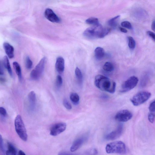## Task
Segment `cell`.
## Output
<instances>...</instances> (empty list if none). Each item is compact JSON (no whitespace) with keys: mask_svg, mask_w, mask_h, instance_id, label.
Here are the masks:
<instances>
[{"mask_svg":"<svg viewBox=\"0 0 155 155\" xmlns=\"http://www.w3.org/2000/svg\"><path fill=\"white\" fill-rule=\"evenodd\" d=\"M66 127V124L64 122L58 123L54 124L50 130V134L52 136H57L64 131Z\"/></svg>","mask_w":155,"mask_h":155,"instance_id":"9","label":"cell"},{"mask_svg":"<svg viewBox=\"0 0 155 155\" xmlns=\"http://www.w3.org/2000/svg\"><path fill=\"white\" fill-rule=\"evenodd\" d=\"M105 150L108 153L124 154L126 152L124 143L120 141H116L107 144L106 146Z\"/></svg>","mask_w":155,"mask_h":155,"instance_id":"2","label":"cell"},{"mask_svg":"<svg viewBox=\"0 0 155 155\" xmlns=\"http://www.w3.org/2000/svg\"><path fill=\"white\" fill-rule=\"evenodd\" d=\"M138 81L137 77L134 76L130 77L122 84L120 92L124 93L131 90L136 86Z\"/></svg>","mask_w":155,"mask_h":155,"instance_id":"7","label":"cell"},{"mask_svg":"<svg viewBox=\"0 0 155 155\" xmlns=\"http://www.w3.org/2000/svg\"><path fill=\"white\" fill-rule=\"evenodd\" d=\"M119 29L123 33H126L127 32V29L122 27H120L119 28Z\"/></svg>","mask_w":155,"mask_h":155,"instance_id":"38","label":"cell"},{"mask_svg":"<svg viewBox=\"0 0 155 155\" xmlns=\"http://www.w3.org/2000/svg\"><path fill=\"white\" fill-rule=\"evenodd\" d=\"M148 119L151 123L154 122L155 118V114L154 113L150 112L148 115Z\"/></svg>","mask_w":155,"mask_h":155,"instance_id":"31","label":"cell"},{"mask_svg":"<svg viewBox=\"0 0 155 155\" xmlns=\"http://www.w3.org/2000/svg\"><path fill=\"white\" fill-rule=\"evenodd\" d=\"M4 73V70L2 65L0 61V75H2Z\"/></svg>","mask_w":155,"mask_h":155,"instance_id":"37","label":"cell"},{"mask_svg":"<svg viewBox=\"0 0 155 155\" xmlns=\"http://www.w3.org/2000/svg\"><path fill=\"white\" fill-rule=\"evenodd\" d=\"M17 153V150L15 146L11 143L8 142L6 155H16Z\"/></svg>","mask_w":155,"mask_h":155,"instance_id":"16","label":"cell"},{"mask_svg":"<svg viewBox=\"0 0 155 155\" xmlns=\"http://www.w3.org/2000/svg\"><path fill=\"white\" fill-rule=\"evenodd\" d=\"M155 101H152L149 107V109L150 112L154 113L155 112Z\"/></svg>","mask_w":155,"mask_h":155,"instance_id":"30","label":"cell"},{"mask_svg":"<svg viewBox=\"0 0 155 155\" xmlns=\"http://www.w3.org/2000/svg\"><path fill=\"white\" fill-rule=\"evenodd\" d=\"M132 116V114L130 111L123 110L117 113L115 116V118L118 121L125 122L130 120Z\"/></svg>","mask_w":155,"mask_h":155,"instance_id":"8","label":"cell"},{"mask_svg":"<svg viewBox=\"0 0 155 155\" xmlns=\"http://www.w3.org/2000/svg\"><path fill=\"white\" fill-rule=\"evenodd\" d=\"M13 65L19 79L21 80L22 77L20 65L17 62L14 61L13 63Z\"/></svg>","mask_w":155,"mask_h":155,"instance_id":"18","label":"cell"},{"mask_svg":"<svg viewBox=\"0 0 155 155\" xmlns=\"http://www.w3.org/2000/svg\"><path fill=\"white\" fill-rule=\"evenodd\" d=\"M104 28L98 24L87 28L83 32L84 36L86 38L93 39L103 38V33Z\"/></svg>","mask_w":155,"mask_h":155,"instance_id":"3","label":"cell"},{"mask_svg":"<svg viewBox=\"0 0 155 155\" xmlns=\"http://www.w3.org/2000/svg\"><path fill=\"white\" fill-rule=\"evenodd\" d=\"M58 155H78L66 151H62L60 152Z\"/></svg>","mask_w":155,"mask_h":155,"instance_id":"32","label":"cell"},{"mask_svg":"<svg viewBox=\"0 0 155 155\" xmlns=\"http://www.w3.org/2000/svg\"><path fill=\"white\" fill-rule=\"evenodd\" d=\"M95 55L98 60H100L104 57L105 52L104 49L100 47L96 48L94 50Z\"/></svg>","mask_w":155,"mask_h":155,"instance_id":"17","label":"cell"},{"mask_svg":"<svg viewBox=\"0 0 155 155\" xmlns=\"http://www.w3.org/2000/svg\"><path fill=\"white\" fill-rule=\"evenodd\" d=\"M16 131L19 137L22 140L26 141L28 139L26 130L21 116L18 115L15 120Z\"/></svg>","mask_w":155,"mask_h":155,"instance_id":"4","label":"cell"},{"mask_svg":"<svg viewBox=\"0 0 155 155\" xmlns=\"http://www.w3.org/2000/svg\"><path fill=\"white\" fill-rule=\"evenodd\" d=\"M45 16L49 21L52 22L58 23L60 20L58 16L50 8H47L45 12Z\"/></svg>","mask_w":155,"mask_h":155,"instance_id":"12","label":"cell"},{"mask_svg":"<svg viewBox=\"0 0 155 155\" xmlns=\"http://www.w3.org/2000/svg\"><path fill=\"white\" fill-rule=\"evenodd\" d=\"M32 64V62L30 58L28 56L26 57L25 60V65L26 68L28 69H31Z\"/></svg>","mask_w":155,"mask_h":155,"instance_id":"26","label":"cell"},{"mask_svg":"<svg viewBox=\"0 0 155 155\" xmlns=\"http://www.w3.org/2000/svg\"><path fill=\"white\" fill-rule=\"evenodd\" d=\"M3 64L8 71L9 74L11 76H12V72L10 65L9 63V60L6 56L4 57L3 59Z\"/></svg>","mask_w":155,"mask_h":155,"instance_id":"19","label":"cell"},{"mask_svg":"<svg viewBox=\"0 0 155 155\" xmlns=\"http://www.w3.org/2000/svg\"><path fill=\"white\" fill-rule=\"evenodd\" d=\"M87 139L86 135H83L77 138L74 141L70 148L71 151L74 152L78 150L86 141Z\"/></svg>","mask_w":155,"mask_h":155,"instance_id":"11","label":"cell"},{"mask_svg":"<svg viewBox=\"0 0 155 155\" xmlns=\"http://www.w3.org/2000/svg\"><path fill=\"white\" fill-rule=\"evenodd\" d=\"M3 47L7 56L10 58H12L14 56V48L10 44L7 42L4 43Z\"/></svg>","mask_w":155,"mask_h":155,"instance_id":"14","label":"cell"},{"mask_svg":"<svg viewBox=\"0 0 155 155\" xmlns=\"http://www.w3.org/2000/svg\"><path fill=\"white\" fill-rule=\"evenodd\" d=\"M28 100L31 109H33L35 107L36 101V94L33 91L30 92L28 95Z\"/></svg>","mask_w":155,"mask_h":155,"instance_id":"15","label":"cell"},{"mask_svg":"<svg viewBox=\"0 0 155 155\" xmlns=\"http://www.w3.org/2000/svg\"><path fill=\"white\" fill-rule=\"evenodd\" d=\"M121 25L122 27L128 29H131L132 28L131 23L128 21H123L121 23Z\"/></svg>","mask_w":155,"mask_h":155,"instance_id":"28","label":"cell"},{"mask_svg":"<svg viewBox=\"0 0 155 155\" xmlns=\"http://www.w3.org/2000/svg\"><path fill=\"white\" fill-rule=\"evenodd\" d=\"M123 131V125L120 124L116 129L106 135L105 136V139L107 140H114L120 136Z\"/></svg>","mask_w":155,"mask_h":155,"instance_id":"10","label":"cell"},{"mask_svg":"<svg viewBox=\"0 0 155 155\" xmlns=\"http://www.w3.org/2000/svg\"><path fill=\"white\" fill-rule=\"evenodd\" d=\"M103 68L105 71L111 72L113 71L114 68L113 64L110 62H106L103 66Z\"/></svg>","mask_w":155,"mask_h":155,"instance_id":"20","label":"cell"},{"mask_svg":"<svg viewBox=\"0 0 155 155\" xmlns=\"http://www.w3.org/2000/svg\"><path fill=\"white\" fill-rule=\"evenodd\" d=\"M85 22L87 24L94 26L99 24L98 19L94 17H91L87 19L85 21Z\"/></svg>","mask_w":155,"mask_h":155,"instance_id":"22","label":"cell"},{"mask_svg":"<svg viewBox=\"0 0 155 155\" xmlns=\"http://www.w3.org/2000/svg\"><path fill=\"white\" fill-rule=\"evenodd\" d=\"M63 104L64 107L68 110H71L72 108L71 104L66 99H64Z\"/></svg>","mask_w":155,"mask_h":155,"instance_id":"29","label":"cell"},{"mask_svg":"<svg viewBox=\"0 0 155 155\" xmlns=\"http://www.w3.org/2000/svg\"><path fill=\"white\" fill-rule=\"evenodd\" d=\"M89 155H96L97 153V151L95 149H93L90 150L89 152Z\"/></svg>","mask_w":155,"mask_h":155,"instance_id":"35","label":"cell"},{"mask_svg":"<svg viewBox=\"0 0 155 155\" xmlns=\"http://www.w3.org/2000/svg\"><path fill=\"white\" fill-rule=\"evenodd\" d=\"M0 149L2 151L4 150L3 139L1 135L0 134Z\"/></svg>","mask_w":155,"mask_h":155,"instance_id":"36","label":"cell"},{"mask_svg":"<svg viewBox=\"0 0 155 155\" xmlns=\"http://www.w3.org/2000/svg\"><path fill=\"white\" fill-rule=\"evenodd\" d=\"M147 34L154 41L155 40V35L154 33L151 31H147Z\"/></svg>","mask_w":155,"mask_h":155,"instance_id":"34","label":"cell"},{"mask_svg":"<svg viewBox=\"0 0 155 155\" xmlns=\"http://www.w3.org/2000/svg\"><path fill=\"white\" fill-rule=\"evenodd\" d=\"M75 74L79 83H81L83 80V75L80 69L76 67L75 70Z\"/></svg>","mask_w":155,"mask_h":155,"instance_id":"24","label":"cell"},{"mask_svg":"<svg viewBox=\"0 0 155 155\" xmlns=\"http://www.w3.org/2000/svg\"><path fill=\"white\" fill-rule=\"evenodd\" d=\"M55 68L59 73H61L63 72L64 68V61L62 57H59L57 58Z\"/></svg>","mask_w":155,"mask_h":155,"instance_id":"13","label":"cell"},{"mask_svg":"<svg viewBox=\"0 0 155 155\" xmlns=\"http://www.w3.org/2000/svg\"><path fill=\"white\" fill-rule=\"evenodd\" d=\"M46 58H42L30 73L31 78L34 80L38 79L41 76L44 69Z\"/></svg>","mask_w":155,"mask_h":155,"instance_id":"6","label":"cell"},{"mask_svg":"<svg viewBox=\"0 0 155 155\" xmlns=\"http://www.w3.org/2000/svg\"><path fill=\"white\" fill-rule=\"evenodd\" d=\"M151 95L150 92L147 91H141L137 93L131 99L130 101L133 105L137 106L146 102Z\"/></svg>","mask_w":155,"mask_h":155,"instance_id":"5","label":"cell"},{"mask_svg":"<svg viewBox=\"0 0 155 155\" xmlns=\"http://www.w3.org/2000/svg\"><path fill=\"white\" fill-rule=\"evenodd\" d=\"M17 155H26L25 153L21 150H20Z\"/></svg>","mask_w":155,"mask_h":155,"instance_id":"39","label":"cell"},{"mask_svg":"<svg viewBox=\"0 0 155 155\" xmlns=\"http://www.w3.org/2000/svg\"><path fill=\"white\" fill-rule=\"evenodd\" d=\"M94 84L97 88L102 91L111 94L115 92V82L104 75L98 74L96 76L94 80Z\"/></svg>","mask_w":155,"mask_h":155,"instance_id":"1","label":"cell"},{"mask_svg":"<svg viewBox=\"0 0 155 155\" xmlns=\"http://www.w3.org/2000/svg\"><path fill=\"white\" fill-rule=\"evenodd\" d=\"M62 79L61 77L59 75L57 76L56 84L57 86L58 87H60L62 85Z\"/></svg>","mask_w":155,"mask_h":155,"instance_id":"27","label":"cell"},{"mask_svg":"<svg viewBox=\"0 0 155 155\" xmlns=\"http://www.w3.org/2000/svg\"><path fill=\"white\" fill-rule=\"evenodd\" d=\"M151 28L154 31H155V21L154 20L152 22Z\"/></svg>","mask_w":155,"mask_h":155,"instance_id":"40","label":"cell"},{"mask_svg":"<svg viewBox=\"0 0 155 155\" xmlns=\"http://www.w3.org/2000/svg\"><path fill=\"white\" fill-rule=\"evenodd\" d=\"M0 114L4 117H5L7 115L6 111L3 107H0Z\"/></svg>","mask_w":155,"mask_h":155,"instance_id":"33","label":"cell"},{"mask_svg":"<svg viewBox=\"0 0 155 155\" xmlns=\"http://www.w3.org/2000/svg\"><path fill=\"white\" fill-rule=\"evenodd\" d=\"M70 99L72 102L75 104H78L79 101V97L78 94L74 92H72L70 94Z\"/></svg>","mask_w":155,"mask_h":155,"instance_id":"21","label":"cell"},{"mask_svg":"<svg viewBox=\"0 0 155 155\" xmlns=\"http://www.w3.org/2000/svg\"><path fill=\"white\" fill-rule=\"evenodd\" d=\"M120 17V15H117L110 19L108 21V24L112 27L116 26Z\"/></svg>","mask_w":155,"mask_h":155,"instance_id":"23","label":"cell"},{"mask_svg":"<svg viewBox=\"0 0 155 155\" xmlns=\"http://www.w3.org/2000/svg\"><path fill=\"white\" fill-rule=\"evenodd\" d=\"M128 45L130 49L133 50L135 47L136 43L133 38L131 36H129L128 38Z\"/></svg>","mask_w":155,"mask_h":155,"instance_id":"25","label":"cell"}]
</instances>
